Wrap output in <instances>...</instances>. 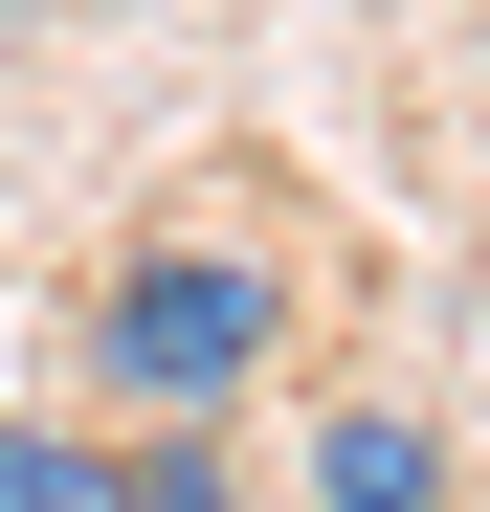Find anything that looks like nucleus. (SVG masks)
<instances>
[{"mask_svg": "<svg viewBox=\"0 0 490 512\" xmlns=\"http://www.w3.org/2000/svg\"><path fill=\"white\" fill-rule=\"evenodd\" d=\"M268 357H290V268L245 223H156L134 268L90 290V401L112 423H223Z\"/></svg>", "mask_w": 490, "mask_h": 512, "instance_id": "f257e3e1", "label": "nucleus"}, {"mask_svg": "<svg viewBox=\"0 0 490 512\" xmlns=\"http://www.w3.org/2000/svg\"><path fill=\"white\" fill-rule=\"evenodd\" d=\"M312 512H446V423L424 401H335L312 423Z\"/></svg>", "mask_w": 490, "mask_h": 512, "instance_id": "f03ea898", "label": "nucleus"}, {"mask_svg": "<svg viewBox=\"0 0 490 512\" xmlns=\"http://www.w3.org/2000/svg\"><path fill=\"white\" fill-rule=\"evenodd\" d=\"M112 512H268L223 468V423H156V446H112Z\"/></svg>", "mask_w": 490, "mask_h": 512, "instance_id": "7ed1b4c3", "label": "nucleus"}, {"mask_svg": "<svg viewBox=\"0 0 490 512\" xmlns=\"http://www.w3.org/2000/svg\"><path fill=\"white\" fill-rule=\"evenodd\" d=\"M0 512H112V446H67V423H0Z\"/></svg>", "mask_w": 490, "mask_h": 512, "instance_id": "20e7f679", "label": "nucleus"}]
</instances>
